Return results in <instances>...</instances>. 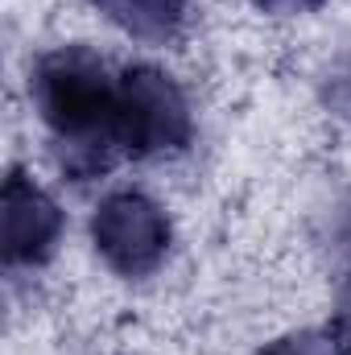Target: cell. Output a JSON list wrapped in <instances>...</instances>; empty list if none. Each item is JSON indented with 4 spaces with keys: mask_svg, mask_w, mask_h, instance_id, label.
Returning a JSON list of instances; mask_svg holds the SVG:
<instances>
[{
    "mask_svg": "<svg viewBox=\"0 0 351 355\" xmlns=\"http://www.w3.org/2000/svg\"><path fill=\"white\" fill-rule=\"evenodd\" d=\"M29 99L71 182L103 178L128 157L120 71L91 46H54L29 67Z\"/></svg>",
    "mask_w": 351,
    "mask_h": 355,
    "instance_id": "6da1fadb",
    "label": "cell"
},
{
    "mask_svg": "<svg viewBox=\"0 0 351 355\" xmlns=\"http://www.w3.org/2000/svg\"><path fill=\"white\" fill-rule=\"evenodd\" d=\"M91 244L116 277H149L166 265L174 227L162 202L141 190H112L91 215Z\"/></svg>",
    "mask_w": 351,
    "mask_h": 355,
    "instance_id": "7a4b0ae2",
    "label": "cell"
},
{
    "mask_svg": "<svg viewBox=\"0 0 351 355\" xmlns=\"http://www.w3.org/2000/svg\"><path fill=\"white\" fill-rule=\"evenodd\" d=\"M120 95H124V137L128 157H178L194 141V112L174 75L132 62L120 67Z\"/></svg>",
    "mask_w": 351,
    "mask_h": 355,
    "instance_id": "3957f363",
    "label": "cell"
},
{
    "mask_svg": "<svg viewBox=\"0 0 351 355\" xmlns=\"http://www.w3.org/2000/svg\"><path fill=\"white\" fill-rule=\"evenodd\" d=\"M67 232L62 207L25 174L12 166L0 194V252L8 268H42L54 261Z\"/></svg>",
    "mask_w": 351,
    "mask_h": 355,
    "instance_id": "277c9868",
    "label": "cell"
},
{
    "mask_svg": "<svg viewBox=\"0 0 351 355\" xmlns=\"http://www.w3.org/2000/svg\"><path fill=\"white\" fill-rule=\"evenodd\" d=\"M120 33L145 46H174L190 29V0H91Z\"/></svg>",
    "mask_w": 351,
    "mask_h": 355,
    "instance_id": "5b68a950",
    "label": "cell"
},
{
    "mask_svg": "<svg viewBox=\"0 0 351 355\" xmlns=\"http://www.w3.org/2000/svg\"><path fill=\"white\" fill-rule=\"evenodd\" d=\"M257 355H343V347L331 331H289V335L264 343Z\"/></svg>",
    "mask_w": 351,
    "mask_h": 355,
    "instance_id": "8992f818",
    "label": "cell"
},
{
    "mask_svg": "<svg viewBox=\"0 0 351 355\" xmlns=\"http://www.w3.org/2000/svg\"><path fill=\"white\" fill-rule=\"evenodd\" d=\"M327 331L339 339L343 355H351V277L343 281V289H339V302H335V310H331V327H327Z\"/></svg>",
    "mask_w": 351,
    "mask_h": 355,
    "instance_id": "52a82bcc",
    "label": "cell"
},
{
    "mask_svg": "<svg viewBox=\"0 0 351 355\" xmlns=\"http://www.w3.org/2000/svg\"><path fill=\"white\" fill-rule=\"evenodd\" d=\"M248 4L268 17H298V12H314L323 0H248Z\"/></svg>",
    "mask_w": 351,
    "mask_h": 355,
    "instance_id": "ba28073f",
    "label": "cell"
},
{
    "mask_svg": "<svg viewBox=\"0 0 351 355\" xmlns=\"http://www.w3.org/2000/svg\"><path fill=\"white\" fill-rule=\"evenodd\" d=\"M327 99L343 112V116H351V62H343L335 75H331V87H327Z\"/></svg>",
    "mask_w": 351,
    "mask_h": 355,
    "instance_id": "9c48e42d",
    "label": "cell"
}]
</instances>
